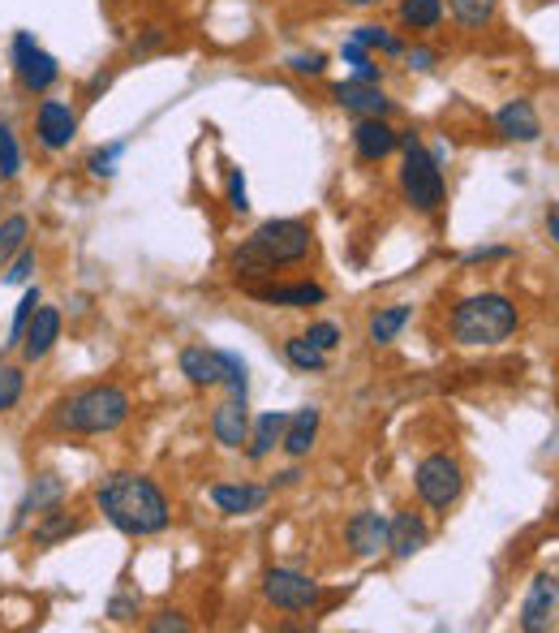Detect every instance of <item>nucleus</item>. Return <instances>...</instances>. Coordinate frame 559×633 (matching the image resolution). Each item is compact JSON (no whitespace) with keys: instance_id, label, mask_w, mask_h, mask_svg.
<instances>
[{"instance_id":"f257e3e1","label":"nucleus","mask_w":559,"mask_h":633,"mask_svg":"<svg viewBox=\"0 0 559 633\" xmlns=\"http://www.w3.org/2000/svg\"><path fill=\"white\" fill-rule=\"evenodd\" d=\"M96 508L108 526H117L130 538H151L172 526V508L156 478L138 469H112L96 483Z\"/></svg>"},{"instance_id":"f03ea898","label":"nucleus","mask_w":559,"mask_h":633,"mask_svg":"<svg viewBox=\"0 0 559 633\" xmlns=\"http://www.w3.org/2000/svg\"><path fill=\"white\" fill-rule=\"evenodd\" d=\"M310 250H315V229L306 220L280 216V220H263L232 250L229 271L241 285H259V280L276 276V267H293L301 259H310Z\"/></svg>"},{"instance_id":"7ed1b4c3","label":"nucleus","mask_w":559,"mask_h":633,"mask_svg":"<svg viewBox=\"0 0 559 633\" xmlns=\"http://www.w3.org/2000/svg\"><path fill=\"white\" fill-rule=\"evenodd\" d=\"M130 409L133 400L121 384H87L52 409V427L66 435H112L126 427Z\"/></svg>"},{"instance_id":"20e7f679","label":"nucleus","mask_w":559,"mask_h":633,"mask_svg":"<svg viewBox=\"0 0 559 633\" xmlns=\"http://www.w3.org/2000/svg\"><path fill=\"white\" fill-rule=\"evenodd\" d=\"M521 315H517V301L503 298V294H473V298H461L452 306V319H448V333L457 345H469V349H487V345H499L517 333Z\"/></svg>"},{"instance_id":"39448f33","label":"nucleus","mask_w":559,"mask_h":633,"mask_svg":"<svg viewBox=\"0 0 559 633\" xmlns=\"http://www.w3.org/2000/svg\"><path fill=\"white\" fill-rule=\"evenodd\" d=\"M400 151H405V160H400V199L409 202L413 211H422V216H435L443 207V199H448L443 168L427 151V142H422L418 130H400Z\"/></svg>"},{"instance_id":"423d86ee","label":"nucleus","mask_w":559,"mask_h":633,"mask_svg":"<svg viewBox=\"0 0 559 633\" xmlns=\"http://www.w3.org/2000/svg\"><path fill=\"white\" fill-rule=\"evenodd\" d=\"M9 61H13V78L27 96H52V87L61 82V61L34 39L31 31H18L9 43Z\"/></svg>"},{"instance_id":"0eeeda50","label":"nucleus","mask_w":559,"mask_h":633,"mask_svg":"<svg viewBox=\"0 0 559 633\" xmlns=\"http://www.w3.org/2000/svg\"><path fill=\"white\" fill-rule=\"evenodd\" d=\"M413 492H418V501L427 504V508L448 513L465 492V466L452 453H430L413 469Z\"/></svg>"},{"instance_id":"6e6552de","label":"nucleus","mask_w":559,"mask_h":633,"mask_svg":"<svg viewBox=\"0 0 559 633\" xmlns=\"http://www.w3.org/2000/svg\"><path fill=\"white\" fill-rule=\"evenodd\" d=\"M263 600L276 607V612H315L323 603V586L301 573V568H267L263 573Z\"/></svg>"},{"instance_id":"1a4fd4ad","label":"nucleus","mask_w":559,"mask_h":633,"mask_svg":"<svg viewBox=\"0 0 559 633\" xmlns=\"http://www.w3.org/2000/svg\"><path fill=\"white\" fill-rule=\"evenodd\" d=\"M78 138V108L69 100H43L34 103V142L48 151V156H61L69 151V142Z\"/></svg>"},{"instance_id":"9d476101","label":"nucleus","mask_w":559,"mask_h":633,"mask_svg":"<svg viewBox=\"0 0 559 633\" xmlns=\"http://www.w3.org/2000/svg\"><path fill=\"white\" fill-rule=\"evenodd\" d=\"M556 612H559V577L542 568V573H533V582H529V591H526V603H521V630L526 633L551 630Z\"/></svg>"},{"instance_id":"9b49d317","label":"nucleus","mask_w":559,"mask_h":633,"mask_svg":"<svg viewBox=\"0 0 559 633\" xmlns=\"http://www.w3.org/2000/svg\"><path fill=\"white\" fill-rule=\"evenodd\" d=\"M61 328H66V315L57 310V306H34L31 324H27V333H22V363H43L52 349H57V340H61Z\"/></svg>"},{"instance_id":"f8f14e48","label":"nucleus","mask_w":559,"mask_h":633,"mask_svg":"<svg viewBox=\"0 0 559 633\" xmlns=\"http://www.w3.org/2000/svg\"><path fill=\"white\" fill-rule=\"evenodd\" d=\"M345 543H349V552L358 556V561H375L379 552H388V517L383 513H353L349 517V526H345Z\"/></svg>"},{"instance_id":"ddd939ff","label":"nucleus","mask_w":559,"mask_h":633,"mask_svg":"<svg viewBox=\"0 0 559 633\" xmlns=\"http://www.w3.org/2000/svg\"><path fill=\"white\" fill-rule=\"evenodd\" d=\"M331 100L340 103L345 112H353V117H392L396 112V103L383 96V87H375V82H358V78L336 82V87H331Z\"/></svg>"},{"instance_id":"4468645a","label":"nucleus","mask_w":559,"mask_h":633,"mask_svg":"<svg viewBox=\"0 0 559 633\" xmlns=\"http://www.w3.org/2000/svg\"><path fill=\"white\" fill-rule=\"evenodd\" d=\"M427 543H430V526L413 508H400V513L388 517V556L392 561H413Z\"/></svg>"},{"instance_id":"2eb2a0df","label":"nucleus","mask_w":559,"mask_h":633,"mask_svg":"<svg viewBox=\"0 0 559 633\" xmlns=\"http://www.w3.org/2000/svg\"><path fill=\"white\" fill-rule=\"evenodd\" d=\"M353 147H358V156H362L366 165H379V160H388L396 147H400V130H392L388 117H358Z\"/></svg>"},{"instance_id":"dca6fc26","label":"nucleus","mask_w":559,"mask_h":633,"mask_svg":"<svg viewBox=\"0 0 559 633\" xmlns=\"http://www.w3.org/2000/svg\"><path fill=\"white\" fill-rule=\"evenodd\" d=\"M246 294L263 306H289V310H310L319 301H328V289L315 285V280H301V285H246Z\"/></svg>"},{"instance_id":"f3484780","label":"nucleus","mask_w":559,"mask_h":633,"mask_svg":"<svg viewBox=\"0 0 559 633\" xmlns=\"http://www.w3.org/2000/svg\"><path fill=\"white\" fill-rule=\"evenodd\" d=\"M495 133H499L503 142H538V138H542L538 108L529 100H508L495 112Z\"/></svg>"},{"instance_id":"a211bd4d","label":"nucleus","mask_w":559,"mask_h":633,"mask_svg":"<svg viewBox=\"0 0 559 633\" xmlns=\"http://www.w3.org/2000/svg\"><path fill=\"white\" fill-rule=\"evenodd\" d=\"M207 496H211V504H216L224 517H250V513H259V508L271 501V492L259 487V483H216Z\"/></svg>"},{"instance_id":"6ab92c4d","label":"nucleus","mask_w":559,"mask_h":633,"mask_svg":"<svg viewBox=\"0 0 559 633\" xmlns=\"http://www.w3.org/2000/svg\"><path fill=\"white\" fill-rule=\"evenodd\" d=\"M211 435H216V444L220 448H246V439H250V409H246V400L229 397L224 405H216L211 409Z\"/></svg>"},{"instance_id":"aec40b11","label":"nucleus","mask_w":559,"mask_h":633,"mask_svg":"<svg viewBox=\"0 0 559 633\" xmlns=\"http://www.w3.org/2000/svg\"><path fill=\"white\" fill-rule=\"evenodd\" d=\"M177 367H181V375H186L194 388H216V384H224V358H220V349L186 345L181 358H177Z\"/></svg>"},{"instance_id":"412c9836","label":"nucleus","mask_w":559,"mask_h":633,"mask_svg":"<svg viewBox=\"0 0 559 633\" xmlns=\"http://www.w3.org/2000/svg\"><path fill=\"white\" fill-rule=\"evenodd\" d=\"M66 478L61 474H39L31 487H27V496L18 504V513H13V531H22L27 522H31L34 513H43V508H52V504L66 501Z\"/></svg>"},{"instance_id":"4be33fe9","label":"nucleus","mask_w":559,"mask_h":633,"mask_svg":"<svg viewBox=\"0 0 559 633\" xmlns=\"http://www.w3.org/2000/svg\"><path fill=\"white\" fill-rule=\"evenodd\" d=\"M319 423H323L319 405H301L297 414H289V427H285V439H280V448H285L293 462L310 457V448H315V439H319Z\"/></svg>"},{"instance_id":"5701e85b","label":"nucleus","mask_w":559,"mask_h":633,"mask_svg":"<svg viewBox=\"0 0 559 633\" xmlns=\"http://www.w3.org/2000/svg\"><path fill=\"white\" fill-rule=\"evenodd\" d=\"M285 427H289V414H285V409H267V414H259V423H250L246 457H250V462H267V457L280 448Z\"/></svg>"},{"instance_id":"b1692460","label":"nucleus","mask_w":559,"mask_h":633,"mask_svg":"<svg viewBox=\"0 0 559 633\" xmlns=\"http://www.w3.org/2000/svg\"><path fill=\"white\" fill-rule=\"evenodd\" d=\"M78 531H82V517H73L66 504H52V508L39 513V522L31 526V543L34 547H57V543L73 538Z\"/></svg>"},{"instance_id":"393cba45","label":"nucleus","mask_w":559,"mask_h":633,"mask_svg":"<svg viewBox=\"0 0 559 633\" xmlns=\"http://www.w3.org/2000/svg\"><path fill=\"white\" fill-rule=\"evenodd\" d=\"M396 22L405 31H435L443 22V0H400L396 4Z\"/></svg>"},{"instance_id":"a878e982","label":"nucleus","mask_w":559,"mask_h":633,"mask_svg":"<svg viewBox=\"0 0 559 633\" xmlns=\"http://www.w3.org/2000/svg\"><path fill=\"white\" fill-rule=\"evenodd\" d=\"M413 319V306H405V301H396V306H383L375 319H370V328H366V336H370V345H392L396 336L405 333V324Z\"/></svg>"},{"instance_id":"bb28decb","label":"nucleus","mask_w":559,"mask_h":633,"mask_svg":"<svg viewBox=\"0 0 559 633\" xmlns=\"http://www.w3.org/2000/svg\"><path fill=\"white\" fill-rule=\"evenodd\" d=\"M285 363L293 370H301V375H319V370H328V354L301 333V336H289V340H285Z\"/></svg>"},{"instance_id":"cd10ccee","label":"nucleus","mask_w":559,"mask_h":633,"mask_svg":"<svg viewBox=\"0 0 559 633\" xmlns=\"http://www.w3.org/2000/svg\"><path fill=\"white\" fill-rule=\"evenodd\" d=\"M448 13L457 18V27H465V31H482V27L495 22L499 0H448Z\"/></svg>"},{"instance_id":"c85d7f7f","label":"nucleus","mask_w":559,"mask_h":633,"mask_svg":"<svg viewBox=\"0 0 559 633\" xmlns=\"http://www.w3.org/2000/svg\"><path fill=\"white\" fill-rule=\"evenodd\" d=\"M27 168V156H22V142L9 121H0V181H18Z\"/></svg>"},{"instance_id":"c756f323","label":"nucleus","mask_w":559,"mask_h":633,"mask_svg":"<svg viewBox=\"0 0 559 633\" xmlns=\"http://www.w3.org/2000/svg\"><path fill=\"white\" fill-rule=\"evenodd\" d=\"M353 43H362L366 52L370 48H379V52H388V57H405V39H396L388 27H379V22H362V27H353V34H349Z\"/></svg>"},{"instance_id":"7c9ffc66","label":"nucleus","mask_w":559,"mask_h":633,"mask_svg":"<svg viewBox=\"0 0 559 633\" xmlns=\"http://www.w3.org/2000/svg\"><path fill=\"white\" fill-rule=\"evenodd\" d=\"M27 237H31V220H27V216H4V220H0V271L27 246Z\"/></svg>"},{"instance_id":"2f4dec72","label":"nucleus","mask_w":559,"mask_h":633,"mask_svg":"<svg viewBox=\"0 0 559 633\" xmlns=\"http://www.w3.org/2000/svg\"><path fill=\"white\" fill-rule=\"evenodd\" d=\"M43 301V294H39V285H27V294L18 298V310H13V324H9V349H18L22 345V333H27V324H31V315H34V306Z\"/></svg>"},{"instance_id":"473e14b6","label":"nucleus","mask_w":559,"mask_h":633,"mask_svg":"<svg viewBox=\"0 0 559 633\" xmlns=\"http://www.w3.org/2000/svg\"><path fill=\"white\" fill-rule=\"evenodd\" d=\"M220 358H224V388H229L237 400L250 397V367L232 354V349H220Z\"/></svg>"},{"instance_id":"72a5a7b5","label":"nucleus","mask_w":559,"mask_h":633,"mask_svg":"<svg viewBox=\"0 0 559 633\" xmlns=\"http://www.w3.org/2000/svg\"><path fill=\"white\" fill-rule=\"evenodd\" d=\"M27 393V370L22 367H0V414H9Z\"/></svg>"},{"instance_id":"f704fd0d","label":"nucleus","mask_w":559,"mask_h":633,"mask_svg":"<svg viewBox=\"0 0 559 633\" xmlns=\"http://www.w3.org/2000/svg\"><path fill=\"white\" fill-rule=\"evenodd\" d=\"M121 156H126V142L96 147V151L87 156V172H91V177H112V172H117V165H121Z\"/></svg>"},{"instance_id":"c9c22d12","label":"nucleus","mask_w":559,"mask_h":633,"mask_svg":"<svg viewBox=\"0 0 559 633\" xmlns=\"http://www.w3.org/2000/svg\"><path fill=\"white\" fill-rule=\"evenodd\" d=\"M34 264H39V259H34L31 241H27V246H22V250L9 259V267L0 271V280H4V285H27V280L34 276Z\"/></svg>"},{"instance_id":"e433bc0d","label":"nucleus","mask_w":559,"mask_h":633,"mask_svg":"<svg viewBox=\"0 0 559 633\" xmlns=\"http://www.w3.org/2000/svg\"><path fill=\"white\" fill-rule=\"evenodd\" d=\"M285 66L293 69L297 78H323L328 73V57L323 52H293Z\"/></svg>"},{"instance_id":"4c0bfd02","label":"nucleus","mask_w":559,"mask_h":633,"mask_svg":"<svg viewBox=\"0 0 559 633\" xmlns=\"http://www.w3.org/2000/svg\"><path fill=\"white\" fill-rule=\"evenodd\" d=\"M306 336H310V340H315L323 354H331V349L340 345V328H336L331 319H319V324H310V328H306Z\"/></svg>"},{"instance_id":"58836bf2","label":"nucleus","mask_w":559,"mask_h":633,"mask_svg":"<svg viewBox=\"0 0 559 633\" xmlns=\"http://www.w3.org/2000/svg\"><path fill=\"white\" fill-rule=\"evenodd\" d=\"M229 207L232 211H250V190H246V177H241V168H229Z\"/></svg>"},{"instance_id":"ea45409f","label":"nucleus","mask_w":559,"mask_h":633,"mask_svg":"<svg viewBox=\"0 0 559 633\" xmlns=\"http://www.w3.org/2000/svg\"><path fill=\"white\" fill-rule=\"evenodd\" d=\"M147 630L151 633H190V621H186L181 612H156V616L147 621Z\"/></svg>"},{"instance_id":"a19ab883","label":"nucleus","mask_w":559,"mask_h":633,"mask_svg":"<svg viewBox=\"0 0 559 633\" xmlns=\"http://www.w3.org/2000/svg\"><path fill=\"white\" fill-rule=\"evenodd\" d=\"M156 48H164V31H160V27H142L130 43L133 57H147V52H156Z\"/></svg>"},{"instance_id":"79ce46f5","label":"nucleus","mask_w":559,"mask_h":633,"mask_svg":"<svg viewBox=\"0 0 559 633\" xmlns=\"http://www.w3.org/2000/svg\"><path fill=\"white\" fill-rule=\"evenodd\" d=\"M405 66L418 69V73H430V69L439 66V52L435 48H405Z\"/></svg>"},{"instance_id":"37998d69","label":"nucleus","mask_w":559,"mask_h":633,"mask_svg":"<svg viewBox=\"0 0 559 633\" xmlns=\"http://www.w3.org/2000/svg\"><path fill=\"white\" fill-rule=\"evenodd\" d=\"M108 616L126 625V621H133V616H138V600H130V595H117V600L108 603Z\"/></svg>"},{"instance_id":"c03bdc74","label":"nucleus","mask_w":559,"mask_h":633,"mask_svg":"<svg viewBox=\"0 0 559 633\" xmlns=\"http://www.w3.org/2000/svg\"><path fill=\"white\" fill-rule=\"evenodd\" d=\"M353 78H358V82H375V87H383V69L375 66L370 57H366L362 66H353Z\"/></svg>"},{"instance_id":"a18cd8bd","label":"nucleus","mask_w":559,"mask_h":633,"mask_svg":"<svg viewBox=\"0 0 559 633\" xmlns=\"http://www.w3.org/2000/svg\"><path fill=\"white\" fill-rule=\"evenodd\" d=\"M108 82H112V73H103V69H99L96 78H91V87H87V96H99V91H108Z\"/></svg>"},{"instance_id":"49530a36","label":"nucleus","mask_w":559,"mask_h":633,"mask_svg":"<svg viewBox=\"0 0 559 633\" xmlns=\"http://www.w3.org/2000/svg\"><path fill=\"white\" fill-rule=\"evenodd\" d=\"M547 234L556 237V246H559V202L556 207H547Z\"/></svg>"},{"instance_id":"de8ad7c7","label":"nucleus","mask_w":559,"mask_h":633,"mask_svg":"<svg viewBox=\"0 0 559 633\" xmlns=\"http://www.w3.org/2000/svg\"><path fill=\"white\" fill-rule=\"evenodd\" d=\"M336 4H345V9H379V4H388V0H336Z\"/></svg>"},{"instance_id":"09e8293b","label":"nucleus","mask_w":559,"mask_h":633,"mask_svg":"<svg viewBox=\"0 0 559 633\" xmlns=\"http://www.w3.org/2000/svg\"><path fill=\"white\" fill-rule=\"evenodd\" d=\"M297 478H301V474H297V469H285V474H280V487H293Z\"/></svg>"},{"instance_id":"8fccbe9b","label":"nucleus","mask_w":559,"mask_h":633,"mask_svg":"<svg viewBox=\"0 0 559 633\" xmlns=\"http://www.w3.org/2000/svg\"><path fill=\"white\" fill-rule=\"evenodd\" d=\"M556 534H559V513H556Z\"/></svg>"},{"instance_id":"3c124183","label":"nucleus","mask_w":559,"mask_h":633,"mask_svg":"<svg viewBox=\"0 0 559 633\" xmlns=\"http://www.w3.org/2000/svg\"><path fill=\"white\" fill-rule=\"evenodd\" d=\"M556 577H559V565H556Z\"/></svg>"}]
</instances>
